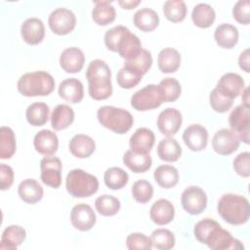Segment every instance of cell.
Wrapping results in <instances>:
<instances>
[{"label":"cell","instance_id":"obj_23","mask_svg":"<svg viewBox=\"0 0 250 250\" xmlns=\"http://www.w3.org/2000/svg\"><path fill=\"white\" fill-rule=\"evenodd\" d=\"M58 92L62 100L70 104H78L84 97L83 84L76 78H67L62 81Z\"/></svg>","mask_w":250,"mask_h":250},{"label":"cell","instance_id":"obj_36","mask_svg":"<svg viewBox=\"0 0 250 250\" xmlns=\"http://www.w3.org/2000/svg\"><path fill=\"white\" fill-rule=\"evenodd\" d=\"M50 108L45 103H33L29 104L25 111V117L27 122L34 126L40 127L47 123L49 119Z\"/></svg>","mask_w":250,"mask_h":250},{"label":"cell","instance_id":"obj_7","mask_svg":"<svg viewBox=\"0 0 250 250\" xmlns=\"http://www.w3.org/2000/svg\"><path fill=\"white\" fill-rule=\"evenodd\" d=\"M162 99L155 84H148L138 90L131 97V105L139 111H146L157 108L162 104Z\"/></svg>","mask_w":250,"mask_h":250},{"label":"cell","instance_id":"obj_38","mask_svg":"<svg viewBox=\"0 0 250 250\" xmlns=\"http://www.w3.org/2000/svg\"><path fill=\"white\" fill-rule=\"evenodd\" d=\"M129 181V175L120 167H110L104 174L105 186L113 190L123 188Z\"/></svg>","mask_w":250,"mask_h":250},{"label":"cell","instance_id":"obj_33","mask_svg":"<svg viewBox=\"0 0 250 250\" xmlns=\"http://www.w3.org/2000/svg\"><path fill=\"white\" fill-rule=\"evenodd\" d=\"M216 19V13L212 6L207 3H198L191 12V20L199 28L210 27Z\"/></svg>","mask_w":250,"mask_h":250},{"label":"cell","instance_id":"obj_44","mask_svg":"<svg viewBox=\"0 0 250 250\" xmlns=\"http://www.w3.org/2000/svg\"><path fill=\"white\" fill-rule=\"evenodd\" d=\"M209 103L213 110L219 113H225L231 108L233 99L228 97L215 87L209 95Z\"/></svg>","mask_w":250,"mask_h":250},{"label":"cell","instance_id":"obj_22","mask_svg":"<svg viewBox=\"0 0 250 250\" xmlns=\"http://www.w3.org/2000/svg\"><path fill=\"white\" fill-rule=\"evenodd\" d=\"M216 88L231 99L238 97L245 88L243 78L234 72H228L221 76Z\"/></svg>","mask_w":250,"mask_h":250},{"label":"cell","instance_id":"obj_14","mask_svg":"<svg viewBox=\"0 0 250 250\" xmlns=\"http://www.w3.org/2000/svg\"><path fill=\"white\" fill-rule=\"evenodd\" d=\"M182 113L174 107H167L157 117V127L161 134L172 137L178 133L182 126Z\"/></svg>","mask_w":250,"mask_h":250},{"label":"cell","instance_id":"obj_19","mask_svg":"<svg viewBox=\"0 0 250 250\" xmlns=\"http://www.w3.org/2000/svg\"><path fill=\"white\" fill-rule=\"evenodd\" d=\"M85 62V56L83 52L76 47H69L64 49L60 57V65L67 73L79 72Z\"/></svg>","mask_w":250,"mask_h":250},{"label":"cell","instance_id":"obj_8","mask_svg":"<svg viewBox=\"0 0 250 250\" xmlns=\"http://www.w3.org/2000/svg\"><path fill=\"white\" fill-rule=\"evenodd\" d=\"M229 124L230 130L236 134L239 141L248 145L250 132L249 107L242 104L236 105L229 116Z\"/></svg>","mask_w":250,"mask_h":250},{"label":"cell","instance_id":"obj_42","mask_svg":"<svg viewBox=\"0 0 250 250\" xmlns=\"http://www.w3.org/2000/svg\"><path fill=\"white\" fill-rule=\"evenodd\" d=\"M144 75H142L135 68L124 64L122 68L119 69L116 75L117 84L123 89H132L137 86Z\"/></svg>","mask_w":250,"mask_h":250},{"label":"cell","instance_id":"obj_11","mask_svg":"<svg viewBox=\"0 0 250 250\" xmlns=\"http://www.w3.org/2000/svg\"><path fill=\"white\" fill-rule=\"evenodd\" d=\"M62 164L60 158L56 156H45L40 161V178L46 186L58 188L62 184Z\"/></svg>","mask_w":250,"mask_h":250},{"label":"cell","instance_id":"obj_5","mask_svg":"<svg viewBox=\"0 0 250 250\" xmlns=\"http://www.w3.org/2000/svg\"><path fill=\"white\" fill-rule=\"evenodd\" d=\"M97 118L102 126L119 135L127 133L134 123V118L128 110L112 105L101 106L97 111Z\"/></svg>","mask_w":250,"mask_h":250},{"label":"cell","instance_id":"obj_48","mask_svg":"<svg viewBox=\"0 0 250 250\" xmlns=\"http://www.w3.org/2000/svg\"><path fill=\"white\" fill-rule=\"evenodd\" d=\"M250 1L249 0H239L235 3L232 8V17L240 24L247 25L250 21Z\"/></svg>","mask_w":250,"mask_h":250},{"label":"cell","instance_id":"obj_47","mask_svg":"<svg viewBox=\"0 0 250 250\" xmlns=\"http://www.w3.org/2000/svg\"><path fill=\"white\" fill-rule=\"evenodd\" d=\"M126 246L130 250H136V249L149 250L152 248V243H151L150 237L146 236V234L141 232H133L127 236Z\"/></svg>","mask_w":250,"mask_h":250},{"label":"cell","instance_id":"obj_15","mask_svg":"<svg viewBox=\"0 0 250 250\" xmlns=\"http://www.w3.org/2000/svg\"><path fill=\"white\" fill-rule=\"evenodd\" d=\"M185 145L192 151L203 150L208 144V131L200 124H191L183 133Z\"/></svg>","mask_w":250,"mask_h":250},{"label":"cell","instance_id":"obj_54","mask_svg":"<svg viewBox=\"0 0 250 250\" xmlns=\"http://www.w3.org/2000/svg\"><path fill=\"white\" fill-rule=\"evenodd\" d=\"M242 104H244L245 106L249 107V89L248 88H244V90L242 91Z\"/></svg>","mask_w":250,"mask_h":250},{"label":"cell","instance_id":"obj_49","mask_svg":"<svg viewBox=\"0 0 250 250\" xmlns=\"http://www.w3.org/2000/svg\"><path fill=\"white\" fill-rule=\"evenodd\" d=\"M127 29L128 28L123 25H117L106 30L104 37V41L106 49L111 52H116L117 43Z\"/></svg>","mask_w":250,"mask_h":250},{"label":"cell","instance_id":"obj_2","mask_svg":"<svg viewBox=\"0 0 250 250\" xmlns=\"http://www.w3.org/2000/svg\"><path fill=\"white\" fill-rule=\"evenodd\" d=\"M88 92L92 99L103 101L112 94L111 71L104 61L96 59L91 61L86 70Z\"/></svg>","mask_w":250,"mask_h":250},{"label":"cell","instance_id":"obj_25","mask_svg":"<svg viewBox=\"0 0 250 250\" xmlns=\"http://www.w3.org/2000/svg\"><path fill=\"white\" fill-rule=\"evenodd\" d=\"M18 193L23 202L28 204H35L42 199L44 190L36 180L25 179L19 185Z\"/></svg>","mask_w":250,"mask_h":250},{"label":"cell","instance_id":"obj_46","mask_svg":"<svg viewBox=\"0 0 250 250\" xmlns=\"http://www.w3.org/2000/svg\"><path fill=\"white\" fill-rule=\"evenodd\" d=\"M124 64L135 68L142 75H145L152 65V57L149 51L143 49L137 58L131 61H125Z\"/></svg>","mask_w":250,"mask_h":250},{"label":"cell","instance_id":"obj_21","mask_svg":"<svg viewBox=\"0 0 250 250\" xmlns=\"http://www.w3.org/2000/svg\"><path fill=\"white\" fill-rule=\"evenodd\" d=\"M155 142L154 133L146 127L138 128L130 137V149L139 153H149Z\"/></svg>","mask_w":250,"mask_h":250},{"label":"cell","instance_id":"obj_17","mask_svg":"<svg viewBox=\"0 0 250 250\" xmlns=\"http://www.w3.org/2000/svg\"><path fill=\"white\" fill-rule=\"evenodd\" d=\"M142 50V43L139 37L132 33L129 28L123 33L116 47V53L125 61L134 60L139 56Z\"/></svg>","mask_w":250,"mask_h":250},{"label":"cell","instance_id":"obj_39","mask_svg":"<svg viewBox=\"0 0 250 250\" xmlns=\"http://www.w3.org/2000/svg\"><path fill=\"white\" fill-rule=\"evenodd\" d=\"M16 137L14 131L7 126L0 128V158L9 159L16 152Z\"/></svg>","mask_w":250,"mask_h":250},{"label":"cell","instance_id":"obj_4","mask_svg":"<svg viewBox=\"0 0 250 250\" xmlns=\"http://www.w3.org/2000/svg\"><path fill=\"white\" fill-rule=\"evenodd\" d=\"M17 88L24 97L48 96L55 89V80L50 73L43 70L27 72L20 77Z\"/></svg>","mask_w":250,"mask_h":250},{"label":"cell","instance_id":"obj_29","mask_svg":"<svg viewBox=\"0 0 250 250\" xmlns=\"http://www.w3.org/2000/svg\"><path fill=\"white\" fill-rule=\"evenodd\" d=\"M133 22L137 28L144 32L154 30L159 24L158 14L150 8H142L138 10L134 17Z\"/></svg>","mask_w":250,"mask_h":250},{"label":"cell","instance_id":"obj_40","mask_svg":"<svg viewBox=\"0 0 250 250\" xmlns=\"http://www.w3.org/2000/svg\"><path fill=\"white\" fill-rule=\"evenodd\" d=\"M187 13V5L182 0H168L163 5V14L172 22L183 21L186 19Z\"/></svg>","mask_w":250,"mask_h":250},{"label":"cell","instance_id":"obj_26","mask_svg":"<svg viewBox=\"0 0 250 250\" xmlns=\"http://www.w3.org/2000/svg\"><path fill=\"white\" fill-rule=\"evenodd\" d=\"M26 237L25 229L18 225H11L7 227L1 235L0 248L15 250L20 246Z\"/></svg>","mask_w":250,"mask_h":250},{"label":"cell","instance_id":"obj_13","mask_svg":"<svg viewBox=\"0 0 250 250\" xmlns=\"http://www.w3.org/2000/svg\"><path fill=\"white\" fill-rule=\"evenodd\" d=\"M96 220V214L89 204H76L70 211L71 225L80 231L90 230L95 226Z\"/></svg>","mask_w":250,"mask_h":250},{"label":"cell","instance_id":"obj_9","mask_svg":"<svg viewBox=\"0 0 250 250\" xmlns=\"http://www.w3.org/2000/svg\"><path fill=\"white\" fill-rule=\"evenodd\" d=\"M48 24L53 33L57 35H66L75 28L76 17L69 9L58 8L50 14Z\"/></svg>","mask_w":250,"mask_h":250},{"label":"cell","instance_id":"obj_53","mask_svg":"<svg viewBox=\"0 0 250 250\" xmlns=\"http://www.w3.org/2000/svg\"><path fill=\"white\" fill-rule=\"evenodd\" d=\"M141 3L140 0H131V1H118V4L126 10H131L136 8Z\"/></svg>","mask_w":250,"mask_h":250},{"label":"cell","instance_id":"obj_45","mask_svg":"<svg viewBox=\"0 0 250 250\" xmlns=\"http://www.w3.org/2000/svg\"><path fill=\"white\" fill-rule=\"evenodd\" d=\"M132 195L139 203L148 202L153 195V187L146 180H138L132 186Z\"/></svg>","mask_w":250,"mask_h":250},{"label":"cell","instance_id":"obj_35","mask_svg":"<svg viewBox=\"0 0 250 250\" xmlns=\"http://www.w3.org/2000/svg\"><path fill=\"white\" fill-rule=\"evenodd\" d=\"M153 178L159 187L172 188L179 182V172L172 165H160L154 170Z\"/></svg>","mask_w":250,"mask_h":250},{"label":"cell","instance_id":"obj_1","mask_svg":"<svg viewBox=\"0 0 250 250\" xmlns=\"http://www.w3.org/2000/svg\"><path fill=\"white\" fill-rule=\"evenodd\" d=\"M194 237L213 250L243 249L241 242L232 237L229 231L223 229L215 220L205 218L198 221L193 228Z\"/></svg>","mask_w":250,"mask_h":250},{"label":"cell","instance_id":"obj_6","mask_svg":"<svg viewBox=\"0 0 250 250\" xmlns=\"http://www.w3.org/2000/svg\"><path fill=\"white\" fill-rule=\"evenodd\" d=\"M67 192L76 198H85L95 194L99 189L98 178L82 169H73L65 179Z\"/></svg>","mask_w":250,"mask_h":250},{"label":"cell","instance_id":"obj_3","mask_svg":"<svg viewBox=\"0 0 250 250\" xmlns=\"http://www.w3.org/2000/svg\"><path fill=\"white\" fill-rule=\"evenodd\" d=\"M217 211L221 218L228 224L232 226L243 225L249 219V201L245 196L226 193L220 197L217 204Z\"/></svg>","mask_w":250,"mask_h":250},{"label":"cell","instance_id":"obj_18","mask_svg":"<svg viewBox=\"0 0 250 250\" xmlns=\"http://www.w3.org/2000/svg\"><path fill=\"white\" fill-rule=\"evenodd\" d=\"M175 217V207L171 201L160 198L156 200L150 207L149 218L150 220L158 225L165 226L171 223Z\"/></svg>","mask_w":250,"mask_h":250},{"label":"cell","instance_id":"obj_12","mask_svg":"<svg viewBox=\"0 0 250 250\" xmlns=\"http://www.w3.org/2000/svg\"><path fill=\"white\" fill-rule=\"evenodd\" d=\"M240 141L236 134L230 129L218 130L212 139V147L220 155H229L237 150Z\"/></svg>","mask_w":250,"mask_h":250},{"label":"cell","instance_id":"obj_28","mask_svg":"<svg viewBox=\"0 0 250 250\" xmlns=\"http://www.w3.org/2000/svg\"><path fill=\"white\" fill-rule=\"evenodd\" d=\"M123 163L134 173H145L152 164L149 153H139L128 149L123 155Z\"/></svg>","mask_w":250,"mask_h":250},{"label":"cell","instance_id":"obj_31","mask_svg":"<svg viewBox=\"0 0 250 250\" xmlns=\"http://www.w3.org/2000/svg\"><path fill=\"white\" fill-rule=\"evenodd\" d=\"M74 121V111L67 104H58L51 114V126L55 131L68 128Z\"/></svg>","mask_w":250,"mask_h":250},{"label":"cell","instance_id":"obj_20","mask_svg":"<svg viewBox=\"0 0 250 250\" xmlns=\"http://www.w3.org/2000/svg\"><path fill=\"white\" fill-rule=\"evenodd\" d=\"M34 148L40 154L51 156L55 154L59 147V139L55 132L43 129L36 133L33 140Z\"/></svg>","mask_w":250,"mask_h":250},{"label":"cell","instance_id":"obj_24","mask_svg":"<svg viewBox=\"0 0 250 250\" xmlns=\"http://www.w3.org/2000/svg\"><path fill=\"white\" fill-rule=\"evenodd\" d=\"M68 148L73 156L77 158H87L94 153L96 144L90 136L77 134L69 141Z\"/></svg>","mask_w":250,"mask_h":250},{"label":"cell","instance_id":"obj_50","mask_svg":"<svg viewBox=\"0 0 250 250\" xmlns=\"http://www.w3.org/2000/svg\"><path fill=\"white\" fill-rule=\"evenodd\" d=\"M232 166L237 175L248 178L250 176V153L248 151L239 153L234 158Z\"/></svg>","mask_w":250,"mask_h":250},{"label":"cell","instance_id":"obj_16","mask_svg":"<svg viewBox=\"0 0 250 250\" xmlns=\"http://www.w3.org/2000/svg\"><path fill=\"white\" fill-rule=\"evenodd\" d=\"M21 35L28 45H38L45 37V26L38 18L26 19L21 26Z\"/></svg>","mask_w":250,"mask_h":250},{"label":"cell","instance_id":"obj_43","mask_svg":"<svg viewBox=\"0 0 250 250\" xmlns=\"http://www.w3.org/2000/svg\"><path fill=\"white\" fill-rule=\"evenodd\" d=\"M152 247L159 250H169L175 246L174 233L167 229H156L150 235Z\"/></svg>","mask_w":250,"mask_h":250},{"label":"cell","instance_id":"obj_30","mask_svg":"<svg viewBox=\"0 0 250 250\" xmlns=\"http://www.w3.org/2000/svg\"><path fill=\"white\" fill-rule=\"evenodd\" d=\"M237 28L229 23H222L217 26L214 32V38L216 43L224 49L233 48L238 41Z\"/></svg>","mask_w":250,"mask_h":250},{"label":"cell","instance_id":"obj_51","mask_svg":"<svg viewBox=\"0 0 250 250\" xmlns=\"http://www.w3.org/2000/svg\"><path fill=\"white\" fill-rule=\"evenodd\" d=\"M14 183V170L11 166L1 163L0 165V188L9 189Z\"/></svg>","mask_w":250,"mask_h":250},{"label":"cell","instance_id":"obj_10","mask_svg":"<svg viewBox=\"0 0 250 250\" xmlns=\"http://www.w3.org/2000/svg\"><path fill=\"white\" fill-rule=\"evenodd\" d=\"M184 210L190 215L201 214L207 206V194L197 186L188 187L181 195Z\"/></svg>","mask_w":250,"mask_h":250},{"label":"cell","instance_id":"obj_27","mask_svg":"<svg viewBox=\"0 0 250 250\" xmlns=\"http://www.w3.org/2000/svg\"><path fill=\"white\" fill-rule=\"evenodd\" d=\"M157 65L163 73L176 72L181 65V55L174 48H164L157 56Z\"/></svg>","mask_w":250,"mask_h":250},{"label":"cell","instance_id":"obj_52","mask_svg":"<svg viewBox=\"0 0 250 250\" xmlns=\"http://www.w3.org/2000/svg\"><path fill=\"white\" fill-rule=\"evenodd\" d=\"M238 65L239 67L244 70L245 72L250 71V61H249V49H245L243 52H241L239 58H238Z\"/></svg>","mask_w":250,"mask_h":250},{"label":"cell","instance_id":"obj_41","mask_svg":"<svg viewBox=\"0 0 250 250\" xmlns=\"http://www.w3.org/2000/svg\"><path fill=\"white\" fill-rule=\"evenodd\" d=\"M95 208L99 214L110 217L118 213L120 209V201L118 198L108 194H103L96 198Z\"/></svg>","mask_w":250,"mask_h":250},{"label":"cell","instance_id":"obj_37","mask_svg":"<svg viewBox=\"0 0 250 250\" xmlns=\"http://www.w3.org/2000/svg\"><path fill=\"white\" fill-rule=\"evenodd\" d=\"M158 86V90L163 103H172L177 101L182 92L180 82L172 77H166L162 79Z\"/></svg>","mask_w":250,"mask_h":250},{"label":"cell","instance_id":"obj_34","mask_svg":"<svg viewBox=\"0 0 250 250\" xmlns=\"http://www.w3.org/2000/svg\"><path fill=\"white\" fill-rule=\"evenodd\" d=\"M116 12L109 1H97L92 10V19L98 25H107L114 21Z\"/></svg>","mask_w":250,"mask_h":250},{"label":"cell","instance_id":"obj_32","mask_svg":"<svg viewBox=\"0 0 250 250\" xmlns=\"http://www.w3.org/2000/svg\"><path fill=\"white\" fill-rule=\"evenodd\" d=\"M157 155L163 161L176 162L182 155V147L176 139L166 137L157 145Z\"/></svg>","mask_w":250,"mask_h":250}]
</instances>
